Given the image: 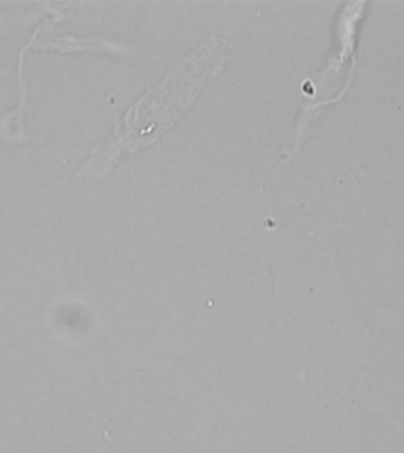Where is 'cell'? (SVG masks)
I'll return each mask as SVG.
<instances>
[{
    "label": "cell",
    "instance_id": "6da1fadb",
    "mask_svg": "<svg viewBox=\"0 0 404 453\" xmlns=\"http://www.w3.org/2000/svg\"><path fill=\"white\" fill-rule=\"evenodd\" d=\"M229 55V42L225 38L212 37L202 42L130 106L112 136L92 152L85 168L105 175L120 158L158 141L190 108Z\"/></svg>",
    "mask_w": 404,
    "mask_h": 453
}]
</instances>
